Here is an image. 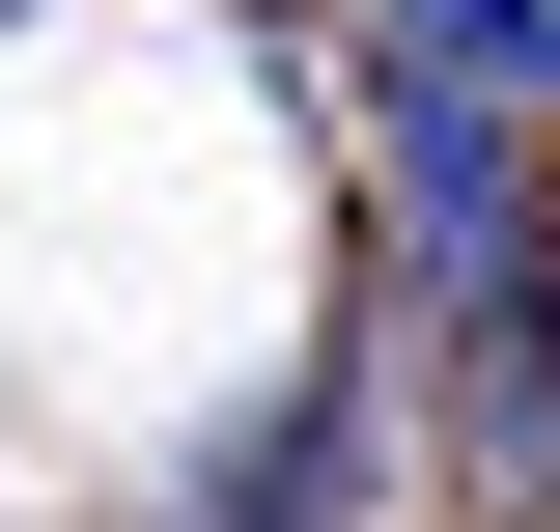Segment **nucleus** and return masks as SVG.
I'll use <instances>...</instances> for the list:
<instances>
[{"label": "nucleus", "mask_w": 560, "mask_h": 532, "mask_svg": "<svg viewBox=\"0 0 560 532\" xmlns=\"http://www.w3.org/2000/svg\"><path fill=\"white\" fill-rule=\"evenodd\" d=\"M393 224L448 336H560V140L477 113V84H393Z\"/></svg>", "instance_id": "1"}, {"label": "nucleus", "mask_w": 560, "mask_h": 532, "mask_svg": "<svg viewBox=\"0 0 560 532\" xmlns=\"http://www.w3.org/2000/svg\"><path fill=\"white\" fill-rule=\"evenodd\" d=\"M364 505H393V365L337 336V365H308V393H280V420H253V449H224L168 532H364Z\"/></svg>", "instance_id": "2"}, {"label": "nucleus", "mask_w": 560, "mask_h": 532, "mask_svg": "<svg viewBox=\"0 0 560 532\" xmlns=\"http://www.w3.org/2000/svg\"><path fill=\"white\" fill-rule=\"evenodd\" d=\"M364 57H393V84H477V113L560 140V0H364Z\"/></svg>", "instance_id": "3"}]
</instances>
